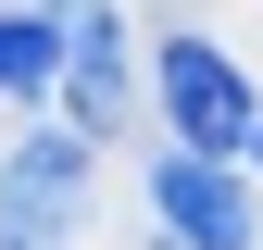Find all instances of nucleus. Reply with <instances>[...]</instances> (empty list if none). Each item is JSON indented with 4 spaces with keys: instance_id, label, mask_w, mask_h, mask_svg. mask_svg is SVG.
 <instances>
[{
    "instance_id": "obj_2",
    "label": "nucleus",
    "mask_w": 263,
    "mask_h": 250,
    "mask_svg": "<svg viewBox=\"0 0 263 250\" xmlns=\"http://www.w3.org/2000/svg\"><path fill=\"white\" fill-rule=\"evenodd\" d=\"M163 138H188V150H238L263 138V100L238 88V62H226L213 38H163Z\"/></svg>"
},
{
    "instance_id": "obj_4",
    "label": "nucleus",
    "mask_w": 263,
    "mask_h": 250,
    "mask_svg": "<svg viewBox=\"0 0 263 250\" xmlns=\"http://www.w3.org/2000/svg\"><path fill=\"white\" fill-rule=\"evenodd\" d=\"M63 125H88V138H113L125 125V25H113V0H76L63 13Z\"/></svg>"
},
{
    "instance_id": "obj_1",
    "label": "nucleus",
    "mask_w": 263,
    "mask_h": 250,
    "mask_svg": "<svg viewBox=\"0 0 263 250\" xmlns=\"http://www.w3.org/2000/svg\"><path fill=\"white\" fill-rule=\"evenodd\" d=\"M76 225H88V125L13 138V163H0V250H76Z\"/></svg>"
},
{
    "instance_id": "obj_5",
    "label": "nucleus",
    "mask_w": 263,
    "mask_h": 250,
    "mask_svg": "<svg viewBox=\"0 0 263 250\" xmlns=\"http://www.w3.org/2000/svg\"><path fill=\"white\" fill-rule=\"evenodd\" d=\"M63 62V13H0V88H50Z\"/></svg>"
},
{
    "instance_id": "obj_3",
    "label": "nucleus",
    "mask_w": 263,
    "mask_h": 250,
    "mask_svg": "<svg viewBox=\"0 0 263 250\" xmlns=\"http://www.w3.org/2000/svg\"><path fill=\"white\" fill-rule=\"evenodd\" d=\"M151 213L176 250H251V187L226 175V150H163L151 163Z\"/></svg>"
},
{
    "instance_id": "obj_6",
    "label": "nucleus",
    "mask_w": 263,
    "mask_h": 250,
    "mask_svg": "<svg viewBox=\"0 0 263 250\" xmlns=\"http://www.w3.org/2000/svg\"><path fill=\"white\" fill-rule=\"evenodd\" d=\"M251 150H263V138H251Z\"/></svg>"
}]
</instances>
